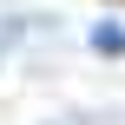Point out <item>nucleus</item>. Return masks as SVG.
<instances>
[{
	"label": "nucleus",
	"instance_id": "obj_1",
	"mask_svg": "<svg viewBox=\"0 0 125 125\" xmlns=\"http://www.w3.org/2000/svg\"><path fill=\"white\" fill-rule=\"evenodd\" d=\"M92 40H99V53H125V33H119V26H99Z\"/></svg>",
	"mask_w": 125,
	"mask_h": 125
}]
</instances>
